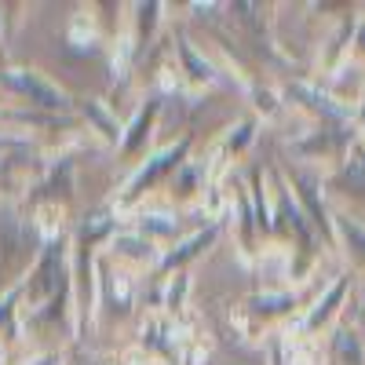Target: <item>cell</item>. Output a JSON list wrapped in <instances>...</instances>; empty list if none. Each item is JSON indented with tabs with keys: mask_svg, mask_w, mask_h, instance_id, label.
Returning a JSON list of instances; mask_svg holds the SVG:
<instances>
[{
	"mask_svg": "<svg viewBox=\"0 0 365 365\" xmlns=\"http://www.w3.org/2000/svg\"><path fill=\"white\" fill-rule=\"evenodd\" d=\"M194 135L187 132V135H179V139H172V143H165V146H158L154 154H150L143 165H135L132 172H128V179L120 182V190L110 197V212L125 223L135 208H143L150 197H154L158 190H165L168 187V179L187 165L190 158H194Z\"/></svg>",
	"mask_w": 365,
	"mask_h": 365,
	"instance_id": "1",
	"label": "cell"
},
{
	"mask_svg": "<svg viewBox=\"0 0 365 365\" xmlns=\"http://www.w3.org/2000/svg\"><path fill=\"white\" fill-rule=\"evenodd\" d=\"M41 249L44 241L37 237L34 223L26 220L22 205H0V296H8L22 285Z\"/></svg>",
	"mask_w": 365,
	"mask_h": 365,
	"instance_id": "2",
	"label": "cell"
},
{
	"mask_svg": "<svg viewBox=\"0 0 365 365\" xmlns=\"http://www.w3.org/2000/svg\"><path fill=\"white\" fill-rule=\"evenodd\" d=\"M15 292H19V314L37 311L44 303L66 296L70 292V237L48 241Z\"/></svg>",
	"mask_w": 365,
	"mask_h": 365,
	"instance_id": "3",
	"label": "cell"
},
{
	"mask_svg": "<svg viewBox=\"0 0 365 365\" xmlns=\"http://www.w3.org/2000/svg\"><path fill=\"white\" fill-rule=\"evenodd\" d=\"M0 88L11 99H19L26 110L51 113V117H70L77 103L66 88H58L51 77H44L34 66H0Z\"/></svg>",
	"mask_w": 365,
	"mask_h": 365,
	"instance_id": "4",
	"label": "cell"
},
{
	"mask_svg": "<svg viewBox=\"0 0 365 365\" xmlns=\"http://www.w3.org/2000/svg\"><path fill=\"white\" fill-rule=\"evenodd\" d=\"M299 314V299L296 292L285 289H267V292H252L241 307H234L230 322L237 325L241 336H259V332H270L278 325H289Z\"/></svg>",
	"mask_w": 365,
	"mask_h": 365,
	"instance_id": "5",
	"label": "cell"
},
{
	"mask_svg": "<svg viewBox=\"0 0 365 365\" xmlns=\"http://www.w3.org/2000/svg\"><path fill=\"white\" fill-rule=\"evenodd\" d=\"M282 179H285L292 201L299 205V212L314 227L318 241L325 237V245L336 249V230H332V212H329V201L322 194V175L314 168H307V165H285L282 168Z\"/></svg>",
	"mask_w": 365,
	"mask_h": 365,
	"instance_id": "6",
	"label": "cell"
},
{
	"mask_svg": "<svg viewBox=\"0 0 365 365\" xmlns=\"http://www.w3.org/2000/svg\"><path fill=\"white\" fill-rule=\"evenodd\" d=\"M139 303V282L128 278L125 270L99 259V296H96V325H125L135 318Z\"/></svg>",
	"mask_w": 365,
	"mask_h": 365,
	"instance_id": "7",
	"label": "cell"
},
{
	"mask_svg": "<svg viewBox=\"0 0 365 365\" xmlns=\"http://www.w3.org/2000/svg\"><path fill=\"white\" fill-rule=\"evenodd\" d=\"M99 259H106L110 267L125 270L128 278H146V274H158L161 270V249L154 241H146L143 234H135L132 227H120L99 252Z\"/></svg>",
	"mask_w": 365,
	"mask_h": 365,
	"instance_id": "8",
	"label": "cell"
},
{
	"mask_svg": "<svg viewBox=\"0 0 365 365\" xmlns=\"http://www.w3.org/2000/svg\"><path fill=\"white\" fill-rule=\"evenodd\" d=\"M322 194L325 201H340L344 208H351V220L361 223L365 216V146L358 139L351 146V154L344 158V165L322 175Z\"/></svg>",
	"mask_w": 365,
	"mask_h": 365,
	"instance_id": "9",
	"label": "cell"
},
{
	"mask_svg": "<svg viewBox=\"0 0 365 365\" xmlns=\"http://www.w3.org/2000/svg\"><path fill=\"white\" fill-rule=\"evenodd\" d=\"M165 99L161 96H146L139 99V106L132 110V117L125 120V135H120L117 158L128 165H143L154 154V135H158V120H161Z\"/></svg>",
	"mask_w": 365,
	"mask_h": 365,
	"instance_id": "10",
	"label": "cell"
},
{
	"mask_svg": "<svg viewBox=\"0 0 365 365\" xmlns=\"http://www.w3.org/2000/svg\"><path fill=\"white\" fill-rule=\"evenodd\" d=\"M351 146H354V132L351 125H318L314 132H307L303 139L292 143V154L299 158V165H329L332 168H340L344 158L351 154Z\"/></svg>",
	"mask_w": 365,
	"mask_h": 365,
	"instance_id": "11",
	"label": "cell"
},
{
	"mask_svg": "<svg viewBox=\"0 0 365 365\" xmlns=\"http://www.w3.org/2000/svg\"><path fill=\"white\" fill-rule=\"evenodd\" d=\"M256 143V117H241L234 120L230 128H223L216 135V143L208 146V154H205V168H208V179L212 182H220L241 158H245V150Z\"/></svg>",
	"mask_w": 365,
	"mask_h": 365,
	"instance_id": "12",
	"label": "cell"
},
{
	"mask_svg": "<svg viewBox=\"0 0 365 365\" xmlns=\"http://www.w3.org/2000/svg\"><path fill=\"white\" fill-rule=\"evenodd\" d=\"M347 289H351V274H340L336 282H332L318 299H314V307L303 311V318L292 325L296 336H322V332H332L344 314V299H347Z\"/></svg>",
	"mask_w": 365,
	"mask_h": 365,
	"instance_id": "13",
	"label": "cell"
},
{
	"mask_svg": "<svg viewBox=\"0 0 365 365\" xmlns=\"http://www.w3.org/2000/svg\"><path fill=\"white\" fill-rule=\"evenodd\" d=\"M172 58H175V66H179L182 96H190V99H194V96H205V91L220 81V66L212 63L205 51H197L194 41H187V37H175Z\"/></svg>",
	"mask_w": 365,
	"mask_h": 365,
	"instance_id": "14",
	"label": "cell"
},
{
	"mask_svg": "<svg viewBox=\"0 0 365 365\" xmlns=\"http://www.w3.org/2000/svg\"><path fill=\"white\" fill-rule=\"evenodd\" d=\"M73 117L81 120V128L88 139H96L103 146H120V135H125V120L117 117V110L106 99H77L73 103Z\"/></svg>",
	"mask_w": 365,
	"mask_h": 365,
	"instance_id": "15",
	"label": "cell"
},
{
	"mask_svg": "<svg viewBox=\"0 0 365 365\" xmlns=\"http://www.w3.org/2000/svg\"><path fill=\"white\" fill-rule=\"evenodd\" d=\"M125 227H132V230L143 234L146 241H154L161 252L182 237V216H179V212H172V208H154V205L135 208L132 216L125 220Z\"/></svg>",
	"mask_w": 365,
	"mask_h": 365,
	"instance_id": "16",
	"label": "cell"
},
{
	"mask_svg": "<svg viewBox=\"0 0 365 365\" xmlns=\"http://www.w3.org/2000/svg\"><path fill=\"white\" fill-rule=\"evenodd\" d=\"M223 237V223H205V227H197V230H190V234H182L175 245H168L165 252H161V270L158 274H175V270H187L194 259H201L216 241Z\"/></svg>",
	"mask_w": 365,
	"mask_h": 365,
	"instance_id": "17",
	"label": "cell"
},
{
	"mask_svg": "<svg viewBox=\"0 0 365 365\" xmlns=\"http://www.w3.org/2000/svg\"><path fill=\"white\" fill-rule=\"evenodd\" d=\"M208 168H205V161H197V158H190L187 165H182L172 179H168V187H165V197H168V205H172V212H182V208H197V201H201V194H205V187H208Z\"/></svg>",
	"mask_w": 365,
	"mask_h": 365,
	"instance_id": "18",
	"label": "cell"
},
{
	"mask_svg": "<svg viewBox=\"0 0 365 365\" xmlns=\"http://www.w3.org/2000/svg\"><path fill=\"white\" fill-rule=\"evenodd\" d=\"M161 22H165V4L158 0H139V4H128V15H125V34L132 41V51L135 58L158 41L161 34Z\"/></svg>",
	"mask_w": 365,
	"mask_h": 365,
	"instance_id": "19",
	"label": "cell"
},
{
	"mask_svg": "<svg viewBox=\"0 0 365 365\" xmlns=\"http://www.w3.org/2000/svg\"><path fill=\"white\" fill-rule=\"evenodd\" d=\"M332 230H336V249H344L351 270L365 278V223H354L344 212H332Z\"/></svg>",
	"mask_w": 365,
	"mask_h": 365,
	"instance_id": "20",
	"label": "cell"
},
{
	"mask_svg": "<svg viewBox=\"0 0 365 365\" xmlns=\"http://www.w3.org/2000/svg\"><path fill=\"white\" fill-rule=\"evenodd\" d=\"M329 361L332 365H365V340L354 325H336L329 336Z\"/></svg>",
	"mask_w": 365,
	"mask_h": 365,
	"instance_id": "21",
	"label": "cell"
},
{
	"mask_svg": "<svg viewBox=\"0 0 365 365\" xmlns=\"http://www.w3.org/2000/svg\"><path fill=\"white\" fill-rule=\"evenodd\" d=\"M190 274L187 270H175V274H165V282H161V296H158V311L168 314V318H182V311H187V303H190Z\"/></svg>",
	"mask_w": 365,
	"mask_h": 365,
	"instance_id": "22",
	"label": "cell"
},
{
	"mask_svg": "<svg viewBox=\"0 0 365 365\" xmlns=\"http://www.w3.org/2000/svg\"><path fill=\"white\" fill-rule=\"evenodd\" d=\"M106 34H103V26H99V19H96V8H77L73 15H70V22H66V41L73 44V48H96L99 41H103Z\"/></svg>",
	"mask_w": 365,
	"mask_h": 365,
	"instance_id": "23",
	"label": "cell"
},
{
	"mask_svg": "<svg viewBox=\"0 0 365 365\" xmlns=\"http://www.w3.org/2000/svg\"><path fill=\"white\" fill-rule=\"evenodd\" d=\"M22 340V329H19V292L0 296V351L8 354L11 344Z\"/></svg>",
	"mask_w": 365,
	"mask_h": 365,
	"instance_id": "24",
	"label": "cell"
},
{
	"mask_svg": "<svg viewBox=\"0 0 365 365\" xmlns=\"http://www.w3.org/2000/svg\"><path fill=\"white\" fill-rule=\"evenodd\" d=\"M245 91H249V99H252V110H256V113H263V117H274V113L282 110V96H278V91L259 88V84H249Z\"/></svg>",
	"mask_w": 365,
	"mask_h": 365,
	"instance_id": "25",
	"label": "cell"
},
{
	"mask_svg": "<svg viewBox=\"0 0 365 365\" xmlns=\"http://www.w3.org/2000/svg\"><path fill=\"white\" fill-rule=\"evenodd\" d=\"M347 63L358 66L365 73V19L354 22V37H351V51H347Z\"/></svg>",
	"mask_w": 365,
	"mask_h": 365,
	"instance_id": "26",
	"label": "cell"
},
{
	"mask_svg": "<svg viewBox=\"0 0 365 365\" xmlns=\"http://www.w3.org/2000/svg\"><path fill=\"white\" fill-rule=\"evenodd\" d=\"M66 351H29V358L22 365H66Z\"/></svg>",
	"mask_w": 365,
	"mask_h": 365,
	"instance_id": "27",
	"label": "cell"
},
{
	"mask_svg": "<svg viewBox=\"0 0 365 365\" xmlns=\"http://www.w3.org/2000/svg\"><path fill=\"white\" fill-rule=\"evenodd\" d=\"M354 132H361V146H365V103H358L354 110Z\"/></svg>",
	"mask_w": 365,
	"mask_h": 365,
	"instance_id": "28",
	"label": "cell"
},
{
	"mask_svg": "<svg viewBox=\"0 0 365 365\" xmlns=\"http://www.w3.org/2000/svg\"><path fill=\"white\" fill-rule=\"evenodd\" d=\"M0 63H4V29H0Z\"/></svg>",
	"mask_w": 365,
	"mask_h": 365,
	"instance_id": "29",
	"label": "cell"
},
{
	"mask_svg": "<svg viewBox=\"0 0 365 365\" xmlns=\"http://www.w3.org/2000/svg\"><path fill=\"white\" fill-rule=\"evenodd\" d=\"M0 365H8V354L4 351H0Z\"/></svg>",
	"mask_w": 365,
	"mask_h": 365,
	"instance_id": "30",
	"label": "cell"
},
{
	"mask_svg": "<svg viewBox=\"0 0 365 365\" xmlns=\"http://www.w3.org/2000/svg\"><path fill=\"white\" fill-rule=\"evenodd\" d=\"M0 120H4V110H0Z\"/></svg>",
	"mask_w": 365,
	"mask_h": 365,
	"instance_id": "31",
	"label": "cell"
}]
</instances>
